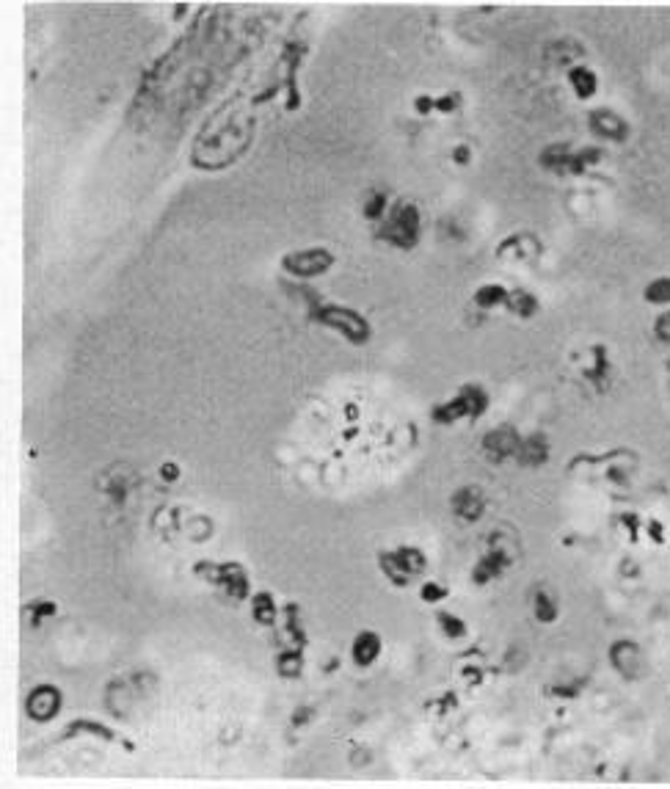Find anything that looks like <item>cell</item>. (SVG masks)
Instances as JSON below:
<instances>
[{
  "instance_id": "24",
  "label": "cell",
  "mask_w": 670,
  "mask_h": 789,
  "mask_svg": "<svg viewBox=\"0 0 670 789\" xmlns=\"http://www.w3.org/2000/svg\"><path fill=\"white\" fill-rule=\"evenodd\" d=\"M444 596H447V591H444L441 585H436V582L422 585V599H425V602H439V599H444Z\"/></svg>"
},
{
  "instance_id": "8",
  "label": "cell",
  "mask_w": 670,
  "mask_h": 789,
  "mask_svg": "<svg viewBox=\"0 0 670 789\" xmlns=\"http://www.w3.org/2000/svg\"><path fill=\"white\" fill-rule=\"evenodd\" d=\"M453 511L458 513L461 519H466V522H475V519L483 513V497H480V491L472 486L455 491V497H453Z\"/></svg>"
},
{
  "instance_id": "28",
  "label": "cell",
  "mask_w": 670,
  "mask_h": 789,
  "mask_svg": "<svg viewBox=\"0 0 670 789\" xmlns=\"http://www.w3.org/2000/svg\"><path fill=\"white\" fill-rule=\"evenodd\" d=\"M453 158H455L458 163H466L469 161V146H458V149L453 152Z\"/></svg>"
},
{
  "instance_id": "13",
  "label": "cell",
  "mask_w": 670,
  "mask_h": 789,
  "mask_svg": "<svg viewBox=\"0 0 670 789\" xmlns=\"http://www.w3.org/2000/svg\"><path fill=\"white\" fill-rule=\"evenodd\" d=\"M303 671V654H301V646L296 649H287L281 651L276 657V673L279 676H284V679H296L298 673Z\"/></svg>"
},
{
  "instance_id": "21",
  "label": "cell",
  "mask_w": 670,
  "mask_h": 789,
  "mask_svg": "<svg viewBox=\"0 0 670 789\" xmlns=\"http://www.w3.org/2000/svg\"><path fill=\"white\" fill-rule=\"evenodd\" d=\"M439 624H441V629L450 635V638H461L463 632H466L463 621L461 618H455L453 613H439Z\"/></svg>"
},
{
  "instance_id": "20",
  "label": "cell",
  "mask_w": 670,
  "mask_h": 789,
  "mask_svg": "<svg viewBox=\"0 0 670 789\" xmlns=\"http://www.w3.org/2000/svg\"><path fill=\"white\" fill-rule=\"evenodd\" d=\"M284 618H287V632H290V638L298 643V646H303V627H301V618H298V607L296 604H287L284 607Z\"/></svg>"
},
{
  "instance_id": "25",
  "label": "cell",
  "mask_w": 670,
  "mask_h": 789,
  "mask_svg": "<svg viewBox=\"0 0 670 789\" xmlns=\"http://www.w3.org/2000/svg\"><path fill=\"white\" fill-rule=\"evenodd\" d=\"M161 478H163V481H177V478H180V466L171 464V461H168V464H163Z\"/></svg>"
},
{
  "instance_id": "16",
  "label": "cell",
  "mask_w": 670,
  "mask_h": 789,
  "mask_svg": "<svg viewBox=\"0 0 670 789\" xmlns=\"http://www.w3.org/2000/svg\"><path fill=\"white\" fill-rule=\"evenodd\" d=\"M83 731H89V734H97V737H102V740H116L114 731H108L102 723H94V720H72L70 729L64 731V737H72V734H83Z\"/></svg>"
},
{
  "instance_id": "27",
  "label": "cell",
  "mask_w": 670,
  "mask_h": 789,
  "mask_svg": "<svg viewBox=\"0 0 670 789\" xmlns=\"http://www.w3.org/2000/svg\"><path fill=\"white\" fill-rule=\"evenodd\" d=\"M453 105H455V97H441V100H436V108H439V111H444V114L455 111Z\"/></svg>"
},
{
  "instance_id": "26",
  "label": "cell",
  "mask_w": 670,
  "mask_h": 789,
  "mask_svg": "<svg viewBox=\"0 0 670 789\" xmlns=\"http://www.w3.org/2000/svg\"><path fill=\"white\" fill-rule=\"evenodd\" d=\"M433 108H436V100H431V97H419L416 100V111L419 114H431Z\"/></svg>"
},
{
  "instance_id": "9",
  "label": "cell",
  "mask_w": 670,
  "mask_h": 789,
  "mask_svg": "<svg viewBox=\"0 0 670 789\" xmlns=\"http://www.w3.org/2000/svg\"><path fill=\"white\" fill-rule=\"evenodd\" d=\"M568 83H571V89H574V94H577L579 100H590L593 94L599 92V77H596V72L590 70V67H585V64L571 67V72H568Z\"/></svg>"
},
{
  "instance_id": "12",
  "label": "cell",
  "mask_w": 670,
  "mask_h": 789,
  "mask_svg": "<svg viewBox=\"0 0 670 789\" xmlns=\"http://www.w3.org/2000/svg\"><path fill=\"white\" fill-rule=\"evenodd\" d=\"M252 616L259 627H274L279 618V607L268 591H259L252 596Z\"/></svg>"
},
{
  "instance_id": "7",
  "label": "cell",
  "mask_w": 670,
  "mask_h": 789,
  "mask_svg": "<svg viewBox=\"0 0 670 789\" xmlns=\"http://www.w3.org/2000/svg\"><path fill=\"white\" fill-rule=\"evenodd\" d=\"M590 130L612 141L626 139V133H629L624 119L618 117V114H612V111H607V108H599V111L590 114Z\"/></svg>"
},
{
  "instance_id": "10",
  "label": "cell",
  "mask_w": 670,
  "mask_h": 789,
  "mask_svg": "<svg viewBox=\"0 0 670 789\" xmlns=\"http://www.w3.org/2000/svg\"><path fill=\"white\" fill-rule=\"evenodd\" d=\"M485 447L491 450L494 458H505V456H513L522 447V439L510 428H499V431H491L485 436Z\"/></svg>"
},
{
  "instance_id": "5",
  "label": "cell",
  "mask_w": 670,
  "mask_h": 789,
  "mask_svg": "<svg viewBox=\"0 0 670 789\" xmlns=\"http://www.w3.org/2000/svg\"><path fill=\"white\" fill-rule=\"evenodd\" d=\"M485 406H488V397H485L480 387H463L458 397H453L450 403H444V406H439L433 412V417L439 419V422H455L458 417H477V414H483Z\"/></svg>"
},
{
  "instance_id": "19",
  "label": "cell",
  "mask_w": 670,
  "mask_h": 789,
  "mask_svg": "<svg viewBox=\"0 0 670 789\" xmlns=\"http://www.w3.org/2000/svg\"><path fill=\"white\" fill-rule=\"evenodd\" d=\"M384 210H387V196H384V193H370V196L364 199V205H362L364 218H370V221H381V218H384Z\"/></svg>"
},
{
  "instance_id": "2",
  "label": "cell",
  "mask_w": 670,
  "mask_h": 789,
  "mask_svg": "<svg viewBox=\"0 0 670 789\" xmlns=\"http://www.w3.org/2000/svg\"><path fill=\"white\" fill-rule=\"evenodd\" d=\"M193 569H196V574H199L202 580L218 585L227 596L237 599V602L249 599V594H252L246 569H243L240 563H234V560H229V563H205V560H202V563H196Z\"/></svg>"
},
{
  "instance_id": "1",
  "label": "cell",
  "mask_w": 670,
  "mask_h": 789,
  "mask_svg": "<svg viewBox=\"0 0 670 789\" xmlns=\"http://www.w3.org/2000/svg\"><path fill=\"white\" fill-rule=\"evenodd\" d=\"M312 318H315L318 323L340 331L347 343H353V345H364V343L370 340V323H367L356 309H350V306L323 304V306H318V309L312 312Z\"/></svg>"
},
{
  "instance_id": "22",
  "label": "cell",
  "mask_w": 670,
  "mask_h": 789,
  "mask_svg": "<svg viewBox=\"0 0 670 789\" xmlns=\"http://www.w3.org/2000/svg\"><path fill=\"white\" fill-rule=\"evenodd\" d=\"M31 613H33V624H39L42 618H50V616H55V604L47 602V599H39V602H33L31 607H28Z\"/></svg>"
},
{
  "instance_id": "18",
  "label": "cell",
  "mask_w": 670,
  "mask_h": 789,
  "mask_svg": "<svg viewBox=\"0 0 670 789\" xmlns=\"http://www.w3.org/2000/svg\"><path fill=\"white\" fill-rule=\"evenodd\" d=\"M535 616L541 621H555L557 618V602L546 594V591H538L535 594Z\"/></svg>"
},
{
  "instance_id": "6",
  "label": "cell",
  "mask_w": 670,
  "mask_h": 789,
  "mask_svg": "<svg viewBox=\"0 0 670 789\" xmlns=\"http://www.w3.org/2000/svg\"><path fill=\"white\" fill-rule=\"evenodd\" d=\"M25 709L31 720L36 723H50V720L58 715L61 709V690L55 685H39L31 690V696L25 701Z\"/></svg>"
},
{
  "instance_id": "4",
  "label": "cell",
  "mask_w": 670,
  "mask_h": 789,
  "mask_svg": "<svg viewBox=\"0 0 670 789\" xmlns=\"http://www.w3.org/2000/svg\"><path fill=\"white\" fill-rule=\"evenodd\" d=\"M331 265H334V254L328 249H301V252H290L281 257V268L290 277L298 279L320 277Z\"/></svg>"
},
{
  "instance_id": "3",
  "label": "cell",
  "mask_w": 670,
  "mask_h": 789,
  "mask_svg": "<svg viewBox=\"0 0 670 789\" xmlns=\"http://www.w3.org/2000/svg\"><path fill=\"white\" fill-rule=\"evenodd\" d=\"M381 237L389 240L400 249H411L419 237V213H416L414 205L409 202H400L394 205V210L389 213L384 230H381Z\"/></svg>"
},
{
  "instance_id": "14",
  "label": "cell",
  "mask_w": 670,
  "mask_h": 789,
  "mask_svg": "<svg viewBox=\"0 0 670 789\" xmlns=\"http://www.w3.org/2000/svg\"><path fill=\"white\" fill-rule=\"evenodd\" d=\"M508 301V290L499 287V284H485L475 293V304L480 309H491V306H499V304Z\"/></svg>"
},
{
  "instance_id": "11",
  "label": "cell",
  "mask_w": 670,
  "mask_h": 789,
  "mask_svg": "<svg viewBox=\"0 0 670 789\" xmlns=\"http://www.w3.org/2000/svg\"><path fill=\"white\" fill-rule=\"evenodd\" d=\"M350 654H353L356 665H370V662H375V657L381 654V638L375 632H359L356 640H353Z\"/></svg>"
},
{
  "instance_id": "23",
  "label": "cell",
  "mask_w": 670,
  "mask_h": 789,
  "mask_svg": "<svg viewBox=\"0 0 670 789\" xmlns=\"http://www.w3.org/2000/svg\"><path fill=\"white\" fill-rule=\"evenodd\" d=\"M315 715H318V709H315L312 704H301L298 709L293 712V726H306Z\"/></svg>"
},
{
  "instance_id": "17",
  "label": "cell",
  "mask_w": 670,
  "mask_h": 789,
  "mask_svg": "<svg viewBox=\"0 0 670 789\" xmlns=\"http://www.w3.org/2000/svg\"><path fill=\"white\" fill-rule=\"evenodd\" d=\"M522 458H524L527 464H541V461L546 458V444H544V439H541V436H532V439L522 441Z\"/></svg>"
},
{
  "instance_id": "15",
  "label": "cell",
  "mask_w": 670,
  "mask_h": 789,
  "mask_svg": "<svg viewBox=\"0 0 670 789\" xmlns=\"http://www.w3.org/2000/svg\"><path fill=\"white\" fill-rule=\"evenodd\" d=\"M505 304H510V309H513L516 315H522V318H530V315L538 312V299L530 296V293H524V290L508 293V301Z\"/></svg>"
}]
</instances>
